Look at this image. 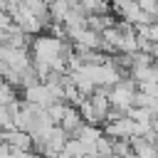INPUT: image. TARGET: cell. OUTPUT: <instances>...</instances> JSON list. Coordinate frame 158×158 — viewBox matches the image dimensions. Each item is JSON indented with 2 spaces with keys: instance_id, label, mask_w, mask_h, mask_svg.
<instances>
[{
  "instance_id": "obj_1",
  "label": "cell",
  "mask_w": 158,
  "mask_h": 158,
  "mask_svg": "<svg viewBox=\"0 0 158 158\" xmlns=\"http://www.w3.org/2000/svg\"><path fill=\"white\" fill-rule=\"evenodd\" d=\"M133 96H136V81L131 77H123L118 84H114L109 89L111 109H116L121 114H128V109H133Z\"/></svg>"
},
{
  "instance_id": "obj_2",
  "label": "cell",
  "mask_w": 158,
  "mask_h": 158,
  "mask_svg": "<svg viewBox=\"0 0 158 158\" xmlns=\"http://www.w3.org/2000/svg\"><path fill=\"white\" fill-rule=\"evenodd\" d=\"M89 104L99 118V126H104L109 121V114H111V101H109V89H96L91 96H89Z\"/></svg>"
},
{
  "instance_id": "obj_3",
  "label": "cell",
  "mask_w": 158,
  "mask_h": 158,
  "mask_svg": "<svg viewBox=\"0 0 158 158\" xmlns=\"http://www.w3.org/2000/svg\"><path fill=\"white\" fill-rule=\"evenodd\" d=\"M22 101H27V104H32V106H40V109H47L49 104H54V101H52V94H49V89H47L44 81L25 89V91H22Z\"/></svg>"
},
{
  "instance_id": "obj_4",
  "label": "cell",
  "mask_w": 158,
  "mask_h": 158,
  "mask_svg": "<svg viewBox=\"0 0 158 158\" xmlns=\"http://www.w3.org/2000/svg\"><path fill=\"white\" fill-rule=\"evenodd\" d=\"M2 143L12 151H30L32 153V136L25 131H17V128L2 131Z\"/></svg>"
},
{
  "instance_id": "obj_5",
  "label": "cell",
  "mask_w": 158,
  "mask_h": 158,
  "mask_svg": "<svg viewBox=\"0 0 158 158\" xmlns=\"http://www.w3.org/2000/svg\"><path fill=\"white\" fill-rule=\"evenodd\" d=\"M101 136H104V128H101V126H89V123H84L74 138H77L89 153H94V148H96V143H99Z\"/></svg>"
},
{
  "instance_id": "obj_6",
  "label": "cell",
  "mask_w": 158,
  "mask_h": 158,
  "mask_svg": "<svg viewBox=\"0 0 158 158\" xmlns=\"http://www.w3.org/2000/svg\"><path fill=\"white\" fill-rule=\"evenodd\" d=\"M62 128H64V133L69 136V138H74L77 133H79V128L84 126V118L79 116V109H74V106H69L67 109V114H64V118H62V123H59Z\"/></svg>"
},
{
  "instance_id": "obj_7",
  "label": "cell",
  "mask_w": 158,
  "mask_h": 158,
  "mask_svg": "<svg viewBox=\"0 0 158 158\" xmlns=\"http://www.w3.org/2000/svg\"><path fill=\"white\" fill-rule=\"evenodd\" d=\"M67 109H69V104H64V101H54V104H49L44 111H47L49 121H52L54 126H59L62 118H64V114H67Z\"/></svg>"
},
{
  "instance_id": "obj_8",
  "label": "cell",
  "mask_w": 158,
  "mask_h": 158,
  "mask_svg": "<svg viewBox=\"0 0 158 158\" xmlns=\"http://www.w3.org/2000/svg\"><path fill=\"white\" fill-rule=\"evenodd\" d=\"M17 99H20V96H17V89L0 79V109H7V106H10L12 101H17Z\"/></svg>"
},
{
  "instance_id": "obj_9",
  "label": "cell",
  "mask_w": 158,
  "mask_h": 158,
  "mask_svg": "<svg viewBox=\"0 0 158 158\" xmlns=\"http://www.w3.org/2000/svg\"><path fill=\"white\" fill-rule=\"evenodd\" d=\"M12 27V20H10V15L5 12V10H0V30H10Z\"/></svg>"
},
{
  "instance_id": "obj_10",
  "label": "cell",
  "mask_w": 158,
  "mask_h": 158,
  "mask_svg": "<svg viewBox=\"0 0 158 158\" xmlns=\"http://www.w3.org/2000/svg\"><path fill=\"white\" fill-rule=\"evenodd\" d=\"M5 2H7V0H0V10H5Z\"/></svg>"
},
{
  "instance_id": "obj_11",
  "label": "cell",
  "mask_w": 158,
  "mask_h": 158,
  "mask_svg": "<svg viewBox=\"0 0 158 158\" xmlns=\"http://www.w3.org/2000/svg\"><path fill=\"white\" fill-rule=\"evenodd\" d=\"M42 2H44V5H52V0H42Z\"/></svg>"
},
{
  "instance_id": "obj_12",
  "label": "cell",
  "mask_w": 158,
  "mask_h": 158,
  "mask_svg": "<svg viewBox=\"0 0 158 158\" xmlns=\"http://www.w3.org/2000/svg\"><path fill=\"white\" fill-rule=\"evenodd\" d=\"M32 158H42V156H32Z\"/></svg>"
}]
</instances>
